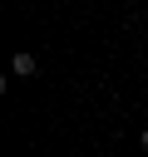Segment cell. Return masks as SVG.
Segmentation results:
<instances>
[{"label": "cell", "mask_w": 148, "mask_h": 157, "mask_svg": "<svg viewBox=\"0 0 148 157\" xmlns=\"http://www.w3.org/2000/svg\"><path fill=\"white\" fill-rule=\"evenodd\" d=\"M10 69H15V74H35V54H15Z\"/></svg>", "instance_id": "1"}, {"label": "cell", "mask_w": 148, "mask_h": 157, "mask_svg": "<svg viewBox=\"0 0 148 157\" xmlns=\"http://www.w3.org/2000/svg\"><path fill=\"white\" fill-rule=\"evenodd\" d=\"M138 142H143V147H148V128H143V132H138Z\"/></svg>", "instance_id": "2"}]
</instances>
